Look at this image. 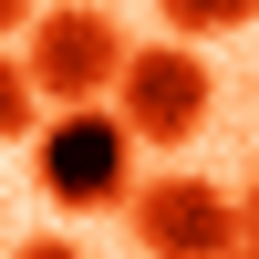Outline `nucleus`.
<instances>
[{
  "label": "nucleus",
  "instance_id": "nucleus-7",
  "mask_svg": "<svg viewBox=\"0 0 259 259\" xmlns=\"http://www.w3.org/2000/svg\"><path fill=\"white\" fill-rule=\"evenodd\" d=\"M31 11H41V0H0V52H11L21 31H31Z\"/></svg>",
  "mask_w": 259,
  "mask_h": 259
},
{
  "label": "nucleus",
  "instance_id": "nucleus-1",
  "mask_svg": "<svg viewBox=\"0 0 259 259\" xmlns=\"http://www.w3.org/2000/svg\"><path fill=\"white\" fill-rule=\"evenodd\" d=\"M11 62H21V83H31V104H52V114H83V104H104V94H114L124 21L104 11V0H41Z\"/></svg>",
  "mask_w": 259,
  "mask_h": 259
},
{
  "label": "nucleus",
  "instance_id": "nucleus-3",
  "mask_svg": "<svg viewBox=\"0 0 259 259\" xmlns=\"http://www.w3.org/2000/svg\"><path fill=\"white\" fill-rule=\"evenodd\" d=\"M31 177H41L52 207L94 218V207H124V197H135V145H124V124L104 114V104H83V114L31 124Z\"/></svg>",
  "mask_w": 259,
  "mask_h": 259
},
{
  "label": "nucleus",
  "instance_id": "nucleus-2",
  "mask_svg": "<svg viewBox=\"0 0 259 259\" xmlns=\"http://www.w3.org/2000/svg\"><path fill=\"white\" fill-rule=\"evenodd\" d=\"M124 228H135V259H249V197L207 177H156L124 197Z\"/></svg>",
  "mask_w": 259,
  "mask_h": 259
},
{
  "label": "nucleus",
  "instance_id": "nucleus-6",
  "mask_svg": "<svg viewBox=\"0 0 259 259\" xmlns=\"http://www.w3.org/2000/svg\"><path fill=\"white\" fill-rule=\"evenodd\" d=\"M31 124H41V104H31V83H21V62L0 52V145H31Z\"/></svg>",
  "mask_w": 259,
  "mask_h": 259
},
{
  "label": "nucleus",
  "instance_id": "nucleus-5",
  "mask_svg": "<svg viewBox=\"0 0 259 259\" xmlns=\"http://www.w3.org/2000/svg\"><path fill=\"white\" fill-rule=\"evenodd\" d=\"M156 11H166V31H177V52H187V41H228V31H249L259 0H156Z\"/></svg>",
  "mask_w": 259,
  "mask_h": 259
},
{
  "label": "nucleus",
  "instance_id": "nucleus-4",
  "mask_svg": "<svg viewBox=\"0 0 259 259\" xmlns=\"http://www.w3.org/2000/svg\"><path fill=\"white\" fill-rule=\"evenodd\" d=\"M207 104H218V83H207L197 52H177V41L135 52V41H124L104 114L124 124V145H187V135H207Z\"/></svg>",
  "mask_w": 259,
  "mask_h": 259
},
{
  "label": "nucleus",
  "instance_id": "nucleus-8",
  "mask_svg": "<svg viewBox=\"0 0 259 259\" xmlns=\"http://www.w3.org/2000/svg\"><path fill=\"white\" fill-rule=\"evenodd\" d=\"M11 259H83V249H73V239H21Z\"/></svg>",
  "mask_w": 259,
  "mask_h": 259
}]
</instances>
